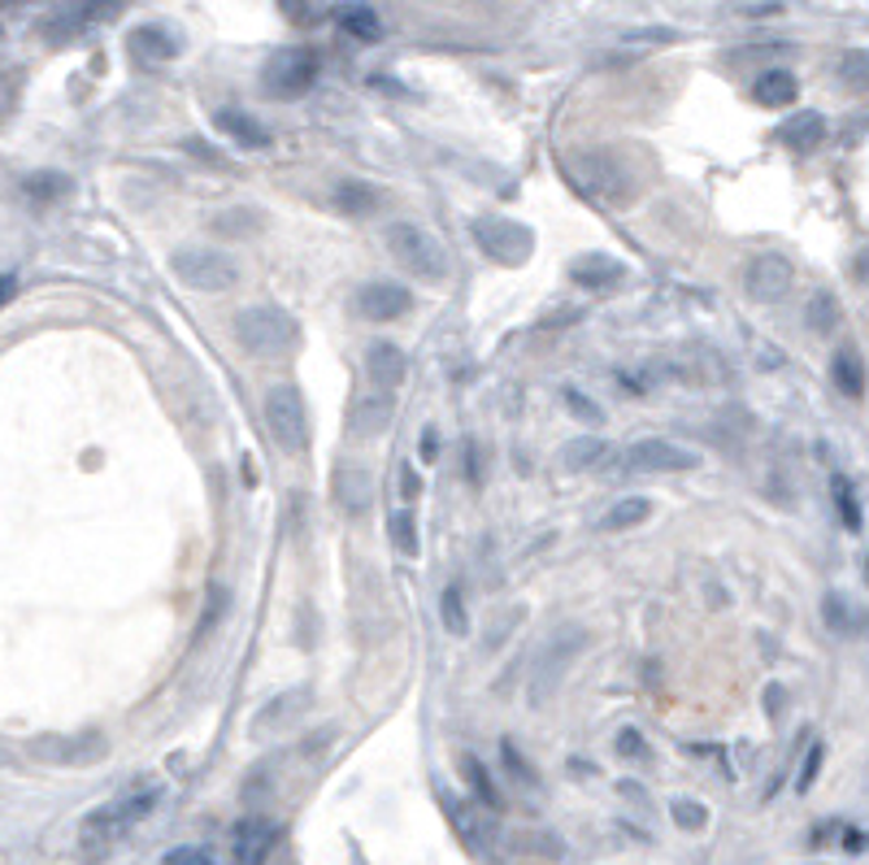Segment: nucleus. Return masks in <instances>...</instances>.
<instances>
[{"label": "nucleus", "mask_w": 869, "mask_h": 865, "mask_svg": "<svg viewBox=\"0 0 869 865\" xmlns=\"http://www.w3.org/2000/svg\"><path fill=\"white\" fill-rule=\"evenodd\" d=\"M587 644H591V631H587L582 622H561V627L539 644L535 661H530V687H526L535 705H548V701L557 696V687L566 683L570 665L587 652Z\"/></svg>", "instance_id": "nucleus-1"}, {"label": "nucleus", "mask_w": 869, "mask_h": 865, "mask_svg": "<svg viewBox=\"0 0 869 865\" xmlns=\"http://www.w3.org/2000/svg\"><path fill=\"white\" fill-rule=\"evenodd\" d=\"M235 340L253 357H283L300 344V322L279 305H248L235 313Z\"/></svg>", "instance_id": "nucleus-2"}, {"label": "nucleus", "mask_w": 869, "mask_h": 865, "mask_svg": "<svg viewBox=\"0 0 869 865\" xmlns=\"http://www.w3.org/2000/svg\"><path fill=\"white\" fill-rule=\"evenodd\" d=\"M570 179L579 183L591 201L613 205V210L631 205V201H635V192H640V183H635L631 165H626V161H618L613 152H579V157H570Z\"/></svg>", "instance_id": "nucleus-3"}, {"label": "nucleus", "mask_w": 869, "mask_h": 865, "mask_svg": "<svg viewBox=\"0 0 869 865\" xmlns=\"http://www.w3.org/2000/svg\"><path fill=\"white\" fill-rule=\"evenodd\" d=\"M383 239H387V253L396 257V266H405L414 279H422V284H443L448 279V253H443V244L434 239L427 226L391 222L383 231Z\"/></svg>", "instance_id": "nucleus-4"}, {"label": "nucleus", "mask_w": 869, "mask_h": 865, "mask_svg": "<svg viewBox=\"0 0 869 865\" xmlns=\"http://www.w3.org/2000/svg\"><path fill=\"white\" fill-rule=\"evenodd\" d=\"M266 431L291 457L309 448V409H304V396L291 383H279V387L266 392Z\"/></svg>", "instance_id": "nucleus-5"}, {"label": "nucleus", "mask_w": 869, "mask_h": 865, "mask_svg": "<svg viewBox=\"0 0 869 865\" xmlns=\"http://www.w3.org/2000/svg\"><path fill=\"white\" fill-rule=\"evenodd\" d=\"M170 270L179 284L196 291H230L239 284V261L217 248H179L170 257Z\"/></svg>", "instance_id": "nucleus-6"}, {"label": "nucleus", "mask_w": 869, "mask_h": 865, "mask_svg": "<svg viewBox=\"0 0 869 865\" xmlns=\"http://www.w3.org/2000/svg\"><path fill=\"white\" fill-rule=\"evenodd\" d=\"M474 244L483 248V257H492L496 266H522L535 253V235L526 222L513 217H479L474 222Z\"/></svg>", "instance_id": "nucleus-7"}, {"label": "nucleus", "mask_w": 869, "mask_h": 865, "mask_svg": "<svg viewBox=\"0 0 869 865\" xmlns=\"http://www.w3.org/2000/svg\"><path fill=\"white\" fill-rule=\"evenodd\" d=\"M131 826H136V818L127 813L122 800L92 809V813L83 818V826H78V853H83V862H105V857L122 844V835H127Z\"/></svg>", "instance_id": "nucleus-8"}, {"label": "nucleus", "mask_w": 869, "mask_h": 865, "mask_svg": "<svg viewBox=\"0 0 869 865\" xmlns=\"http://www.w3.org/2000/svg\"><path fill=\"white\" fill-rule=\"evenodd\" d=\"M700 457L674 439H661V435H648V439H635L626 452H622V470L631 474H687L696 470Z\"/></svg>", "instance_id": "nucleus-9"}, {"label": "nucleus", "mask_w": 869, "mask_h": 865, "mask_svg": "<svg viewBox=\"0 0 869 865\" xmlns=\"http://www.w3.org/2000/svg\"><path fill=\"white\" fill-rule=\"evenodd\" d=\"M313 78H318V57H313L309 49H283V53H275V57L266 62L261 87H266V96H275V100H300V96L313 87Z\"/></svg>", "instance_id": "nucleus-10"}, {"label": "nucleus", "mask_w": 869, "mask_h": 865, "mask_svg": "<svg viewBox=\"0 0 869 865\" xmlns=\"http://www.w3.org/2000/svg\"><path fill=\"white\" fill-rule=\"evenodd\" d=\"M796 284V266L783 257V253H757L743 270V291L757 300V305H774L783 300Z\"/></svg>", "instance_id": "nucleus-11"}, {"label": "nucleus", "mask_w": 869, "mask_h": 865, "mask_svg": "<svg viewBox=\"0 0 869 865\" xmlns=\"http://www.w3.org/2000/svg\"><path fill=\"white\" fill-rule=\"evenodd\" d=\"M414 309V291L400 288V284H387V279H378V284H365L357 291V313L369 318V322H396V318H405Z\"/></svg>", "instance_id": "nucleus-12"}, {"label": "nucleus", "mask_w": 869, "mask_h": 865, "mask_svg": "<svg viewBox=\"0 0 869 865\" xmlns=\"http://www.w3.org/2000/svg\"><path fill=\"white\" fill-rule=\"evenodd\" d=\"M35 757L53 761V766H83V761H96L105 752V739L100 735H78V739H62V735H44L31 744Z\"/></svg>", "instance_id": "nucleus-13"}, {"label": "nucleus", "mask_w": 869, "mask_h": 865, "mask_svg": "<svg viewBox=\"0 0 869 865\" xmlns=\"http://www.w3.org/2000/svg\"><path fill=\"white\" fill-rule=\"evenodd\" d=\"M275 840H279V826H275L270 818H244V822L235 826V862L261 865L266 862V853L275 848Z\"/></svg>", "instance_id": "nucleus-14"}, {"label": "nucleus", "mask_w": 869, "mask_h": 865, "mask_svg": "<svg viewBox=\"0 0 869 865\" xmlns=\"http://www.w3.org/2000/svg\"><path fill=\"white\" fill-rule=\"evenodd\" d=\"M365 370H369V383H374V387L391 392V387H400V383H405L409 357H405L396 344L378 340V344H369V353H365Z\"/></svg>", "instance_id": "nucleus-15"}, {"label": "nucleus", "mask_w": 869, "mask_h": 865, "mask_svg": "<svg viewBox=\"0 0 869 865\" xmlns=\"http://www.w3.org/2000/svg\"><path fill=\"white\" fill-rule=\"evenodd\" d=\"M570 279L587 291H609L626 279V266L613 261V257H604V253H596V257H579V261L570 266Z\"/></svg>", "instance_id": "nucleus-16"}, {"label": "nucleus", "mask_w": 869, "mask_h": 865, "mask_svg": "<svg viewBox=\"0 0 869 865\" xmlns=\"http://www.w3.org/2000/svg\"><path fill=\"white\" fill-rule=\"evenodd\" d=\"M335 205L353 217H369L387 205V192H383L378 183H365V179H344V183L335 188Z\"/></svg>", "instance_id": "nucleus-17"}, {"label": "nucleus", "mask_w": 869, "mask_h": 865, "mask_svg": "<svg viewBox=\"0 0 869 865\" xmlns=\"http://www.w3.org/2000/svg\"><path fill=\"white\" fill-rule=\"evenodd\" d=\"M309 705H313V687H288V692H279L266 709H261V718H257V730H270V726H288V722L304 718L309 714Z\"/></svg>", "instance_id": "nucleus-18"}, {"label": "nucleus", "mask_w": 869, "mask_h": 865, "mask_svg": "<svg viewBox=\"0 0 869 865\" xmlns=\"http://www.w3.org/2000/svg\"><path fill=\"white\" fill-rule=\"evenodd\" d=\"M118 9V0H74L66 4L57 18H53V35H78V31H87L92 22H100V18H109Z\"/></svg>", "instance_id": "nucleus-19"}, {"label": "nucleus", "mask_w": 869, "mask_h": 865, "mask_svg": "<svg viewBox=\"0 0 869 865\" xmlns=\"http://www.w3.org/2000/svg\"><path fill=\"white\" fill-rule=\"evenodd\" d=\"M779 140L792 148V152H813V148L826 140V118L813 114V109H804V114L787 118V122L779 127Z\"/></svg>", "instance_id": "nucleus-20"}, {"label": "nucleus", "mask_w": 869, "mask_h": 865, "mask_svg": "<svg viewBox=\"0 0 869 865\" xmlns=\"http://www.w3.org/2000/svg\"><path fill=\"white\" fill-rule=\"evenodd\" d=\"M387 423H391V401L387 396H369V401H357L353 405V418H348V431L353 439H378V435L387 431Z\"/></svg>", "instance_id": "nucleus-21"}, {"label": "nucleus", "mask_w": 869, "mask_h": 865, "mask_svg": "<svg viewBox=\"0 0 869 865\" xmlns=\"http://www.w3.org/2000/svg\"><path fill=\"white\" fill-rule=\"evenodd\" d=\"M214 235L222 239H248V235H261L266 231V214L261 210H248V205H235V210H222L214 214Z\"/></svg>", "instance_id": "nucleus-22"}, {"label": "nucleus", "mask_w": 869, "mask_h": 865, "mask_svg": "<svg viewBox=\"0 0 869 865\" xmlns=\"http://www.w3.org/2000/svg\"><path fill=\"white\" fill-rule=\"evenodd\" d=\"M217 127L235 140V145H244V148H270V131L253 118V114H244V109H222L217 114Z\"/></svg>", "instance_id": "nucleus-23"}, {"label": "nucleus", "mask_w": 869, "mask_h": 865, "mask_svg": "<svg viewBox=\"0 0 869 865\" xmlns=\"http://www.w3.org/2000/svg\"><path fill=\"white\" fill-rule=\"evenodd\" d=\"M335 501H340V509H348V513H365V509L374 505L369 474L365 470H340L335 474Z\"/></svg>", "instance_id": "nucleus-24"}, {"label": "nucleus", "mask_w": 869, "mask_h": 865, "mask_svg": "<svg viewBox=\"0 0 869 865\" xmlns=\"http://www.w3.org/2000/svg\"><path fill=\"white\" fill-rule=\"evenodd\" d=\"M604 457H609V444H604V439H596V435H579V439H570V444L561 448V466H566L570 474H587V470H596Z\"/></svg>", "instance_id": "nucleus-25"}, {"label": "nucleus", "mask_w": 869, "mask_h": 865, "mask_svg": "<svg viewBox=\"0 0 869 865\" xmlns=\"http://www.w3.org/2000/svg\"><path fill=\"white\" fill-rule=\"evenodd\" d=\"M830 378H835V387L848 396V401H861L866 396V365L861 357L852 353V349H839L835 361H830Z\"/></svg>", "instance_id": "nucleus-26"}, {"label": "nucleus", "mask_w": 869, "mask_h": 865, "mask_svg": "<svg viewBox=\"0 0 869 865\" xmlns=\"http://www.w3.org/2000/svg\"><path fill=\"white\" fill-rule=\"evenodd\" d=\"M22 192H26L35 205H53V201L71 196L74 183H71V174H62V170H40V174H26V179H22Z\"/></svg>", "instance_id": "nucleus-27"}, {"label": "nucleus", "mask_w": 869, "mask_h": 865, "mask_svg": "<svg viewBox=\"0 0 869 865\" xmlns=\"http://www.w3.org/2000/svg\"><path fill=\"white\" fill-rule=\"evenodd\" d=\"M757 100L761 105H770V109H783V105H792L796 100V92H800V83H796V74L792 71H770V74H761L757 78Z\"/></svg>", "instance_id": "nucleus-28"}, {"label": "nucleus", "mask_w": 869, "mask_h": 865, "mask_svg": "<svg viewBox=\"0 0 869 865\" xmlns=\"http://www.w3.org/2000/svg\"><path fill=\"white\" fill-rule=\"evenodd\" d=\"M648 513H652L648 496H626V501H618V505L600 517V531H631V526L648 522Z\"/></svg>", "instance_id": "nucleus-29"}, {"label": "nucleus", "mask_w": 869, "mask_h": 865, "mask_svg": "<svg viewBox=\"0 0 869 865\" xmlns=\"http://www.w3.org/2000/svg\"><path fill=\"white\" fill-rule=\"evenodd\" d=\"M804 322H808L817 335H835V331L844 327V309H839V300H835L830 291H817V296L808 300V313H804Z\"/></svg>", "instance_id": "nucleus-30"}, {"label": "nucleus", "mask_w": 869, "mask_h": 865, "mask_svg": "<svg viewBox=\"0 0 869 865\" xmlns=\"http://www.w3.org/2000/svg\"><path fill=\"white\" fill-rule=\"evenodd\" d=\"M131 49L148 57V62H170L174 53H179V44H174V35L170 31H161V26H140L136 35H131Z\"/></svg>", "instance_id": "nucleus-31"}, {"label": "nucleus", "mask_w": 869, "mask_h": 865, "mask_svg": "<svg viewBox=\"0 0 869 865\" xmlns=\"http://www.w3.org/2000/svg\"><path fill=\"white\" fill-rule=\"evenodd\" d=\"M461 775H465V783H470V792L479 795V804H487V809H501L505 800H501V792H496V783H492V775L483 770V761L479 757H461Z\"/></svg>", "instance_id": "nucleus-32"}, {"label": "nucleus", "mask_w": 869, "mask_h": 865, "mask_svg": "<svg viewBox=\"0 0 869 865\" xmlns=\"http://www.w3.org/2000/svg\"><path fill=\"white\" fill-rule=\"evenodd\" d=\"M340 26H344L348 35L365 40V44H374V40L383 35V26H378V13H374L369 4H344V9H340Z\"/></svg>", "instance_id": "nucleus-33"}, {"label": "nucleus", "mask_w": 869, "mask_h": 865, "mask_svg": "<svg viewBox=\"0 0 869 865\" xmlns=\"http://www.w3.org/2000/svg\"><path fill=\"white\" fill-rule=\"evenodd\" d=\"M830 496H835V509H839V517H844V526L848 531H861V501H857V488H852V479L848 474H835L830 479Z\"/></svg>", "instance_id": "nucleus-34"}, {"label": "nucleus", "mask_w": 869, "mask_h": 865, "mask_svg": "<svg viewBox=\"0 0 869 865\" xmlns=\"http://www.w3.org/2000/svg\"><path fill=\"white\" fill-rule=\"evenodd\" d=\"M387 531H391V540H396V548H400L405 557L418 553V526H414V513H409V509H396V513L387 517Z\"/></svg>", "instance_id": "nucleus-35"}, {"label": "nucleus", "mask_w": 869, "mask_h": 865, "mask_svg": "<svg viewBox=\"0 0 869 865\" xmlns=\"http://www.w3.org/2000/svg\"><path fill=\"white\" fill-rule=\"evenodd\" d=\"M822 609H826V627H830L835 636H852V631H857V613H852V605H848L844 596L830 591Z\"/></svg>", "instance_id": "nucleus-36"}, {"label": "nucleus", "mask_w": 869, "mask_h": 865, "mask_svg": "<svg viewBox=\"0 0 869 865\" xmlns=\"http://www.w3.org/2000/svg\"><path fill=\"white\" fill-rule=\"evenodd\" d=\"M513 848H517V853H526V857H535V862H552V857L561 853V844H557L552 835H539V831L517 835V840H513Z\"/></svg>", "instance_id": "nucleus-37"}, {"label": "nucleus", "mask_w": 869, "mask_h": 865, "mask_svg": "<svg viewBox=\"0 0 869 865\" xmlns=\"http://www.w3.org/2000/svg\"><path fill=\"white\" fill-rule=\"evenodd\" d=\"M443 627L452 631V636H465V600H461V587L452 583V587H443Z\"/></svg>", "instance_id": "nucleus-38"}, {"label": "nucleus", "mask_w": 869, "mask_h": 865, "mask_svg": "<svg viewBox=\"0 0 869 865\" xmlns=\"http://www.w3.org/2000/svg\"><path fill=\"white\" fill-rule=\"evenodd\" d=\"M501 757H505L508 775H513L517 783H526V788H539V775H535V766H530V761H522V752L513 748V739H505V744H501Z\"/></svg>", "instance_id": "nucleus-39"}, {"label": "nucleus", "mask_w": 869, "mask_h": 865, "mask_svg": "<svg viewBox=\"0 0 869 865\" xmlns=\"http://www.w3.org/2000/svg\"><path fill=\"white\" fill-rule=\"evenodd\" d=\"M669 813H674V822H678L683 831H700V826L709 822L705 804H696V800H674V804H669Z\"/></svg>", "instance_id": "nucleus-40"}, {"label": "nucleus", "mask_w": 869, "mask_h": 865, "mask_svg": "<svg viewBox=\"0 0 869 865\" xmlns=\"http://www.w3.org/2000/svg\"><path fill=\"white\" fill-rule=\"evenodd\" d=\"M839 78H844L852 92H866V53H848L844 66H839Z\"/></svg>", "instance_id": "nucleus-41"}, {"label": "nucleus", "mask_w": 869, "mask_h": 865, "mask_svg": "<svg viewBox=\"0 0 869 865\" xmlns=\"http://www.w3.org/2000/svg\"><path fill=\"white\" fill-rule=\"evenodd\" d=\"M279 9L288 13L296 26H309L318 18V0H279Z\"/></svg>", "instance_id": "nucleus-42"}, {"label": "nucleus", "mask_w": 869, "mask_h": 865, "mask_svg": "<svg viewBox=\"0 0 869 865\" xmlns=\"http://www.w3.org/2000/svg\"><path fill=\"white\" fill-rule=\"evenodd\" d=\"M566 405H570V414H575V418H582V423H600V409H596V405L582 396L579 387H566Z\"/></svg>", "instance_id": "nucleus-43"}, {"label": "nucleus", "mask_w": 869, "mask_h": 865, "mask_svg": "<svg viewBox=\"0 0 869 865\" xmlns=\"http://www.w3.org/2000/svg\"><path fill=\"white\" fill-rule=\"evenodd\" d=\"M618 752H622V757H635V761H648V744H644L640 730H622V735H618Z\"/></svg>", "instance_id": "nucleus-44"}, {"label": "nucleus", "mask_w": 869, "mask_h": 865, "mask_svg": "<svg viewBox=\"0 0 869 865\" xmlns=\"http://www.w3.org/2000/svg\"><path fill=\"white\" fill-rule=\"evenodd\" d=\"M822 761H826V748H822V744H813V748H808V766L800 770V779H796V788H800V792H808V788H813V779H817V770H822Z\"/></svg>", "instance_id": "nucleus-45"}, {"label": "nucleus", "mask_w": 869, "mask_h": 865, "mask_svg": "<svg viewBox=\"0 0 869 865\" xmlns=\"http://www.w3.org/2000/svg\"><path fill=\"white\" fill-rule=\"evenodd\" d=\"M165 865H214V857L205 848H174L165 853Z\"/></svg>", "instance_id": "nucleus-46"}, {"label": "nucleus", "mask_w": 869, "mask_h": 865, "mask_svg": "<svg viewBox=\"0 0 869 865\" xmlns=\"http://www.w3.org/2000/svg\"><path fill=\"white\" fill-rule=\"evenodd\" d=\"M674 40V31H635V35H626V44H669Z\"/></svg>", "instance_id": "nucleus-47"}, {"label": "nucleus", "mask_w": 869, "mask_h": 865, "mask_svg": "<svg viewBox=\"0 0 869 865\" xmlns=\"http://www.w3.org/2000/svg\"><path fill=\"white\" fill-rule=\"evenodd\" d=\"M187 152H196V157H205V165H222V152L210 145H201V140H187Z\"/></svg>", "instance_id": "nucleus-48"}, {"label": "nucleus", "mask_w": 869, "mask_h": 865, "mask_svg": "<svg viewBox=\"0 0 869 865\" xmlns=\"http://www.w3.org/2000/svg\"><path fill=\"white\" fill-rule=\"evenodd\" d=\"M400 492H405L409 501H414V496L422 492V483H418V474H414V470H405V479H400Z\"/></svg>", "instance_id": "nucleus-49"}, {"label": "nucleus", "mask_w": 869, "mask_h": 865, "mask_svg": "<svg viewBox=\"0 0 869 865\" xmlns=\"http://www.w3.org/2000/svg\"><path fill=\"white\" fill-rule=\"evenodd\" d=\"M13 296V275H0V305Z\"/></svg>", "instance_id": "nucleus-50"}]
</instances>
